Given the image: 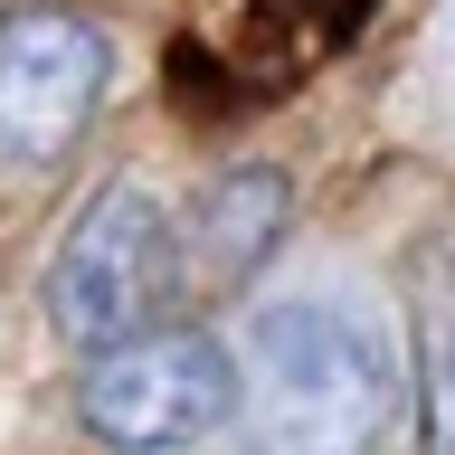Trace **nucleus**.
<instances>
[{
	"label": "nucleus",
	"instance_id": "obj_1",
	"mask_svg": "<svg viewBox=\"0 0 455 455\" xmlns=\"http://www.w3.org/2000/svg\"><path fill=\"white\" fill-rule=\"evenodd\" d=\"M408 408V361L389 323L351 294H284L237 351V436L247 455H389Z\"/></svg>",
	"mask_w": 455,
	"mask_h": 455
},
{
	"label": "nucleus",
	"instance_id": "obj_2",
	"mask_svg": "<svg viewBox=\"0 0 455 455\" xmlns=\"http://www.w3.org/2000/svg\"><path fill=\"white\" fill-rule=\"evenodd\" d=\"M237 418V351L199 323H142V332L85 351L76 427L114 455H180Z\"/></svg>",
	"mask_w": 455,
	"mask_h": 455
},
{
	"label": "nucleus",
	"instance_id": "obj_3",
	"mask_svg": "<svg viewBox=\"0 0 455 455\" xmlns=\"http://www.w3.org/2000/svg\"><path fill=\"white\" fill-rule=\"evenodd\" d=\"M171 284H180V228H171L162 190L152 180H105L76 209V228L57 237L38 304H48V332L67 351H105V341L142 332L171 304Z\"/></svg>",
	"mask_w": 455,
	"mask_h": 455
},
{
	"label": "nucleus",
	"instance_id": "obj_4",
	"mask_svg": "<svg viewBox=\"0 0 455 455\" xmlns=\"http://www.w3.org/2000/svg\"><path fill=\"white\" fill-rule=\"evenodd\" d=\"M114 95V38L67 0L0 10V162L48 171L67 162Z\"/></svg>",
	"mask_w": 455,
	"mask_h": 455
},
{
	"label": "nucleus",
	"instance_id": "obj_5",
	"mask_svg": "<svg viewBox=\"0 0 455 455\" xmlns=\"http://www.w3.org/2000/svg\"><path fill=\"white\" fill-rule=\"evenodd\" d=\"M284 219H294L284 171L237 162L228 180H209V199H199V266H209V275H256V266L284 247Z\"/></svg>",
	"mask_w": 455,
	"mask_h": 455
},
{
	"label": "nucleus",
	"instance_id": "obj_6",
	"mask_svg": "<svg viewBox=\"0 0 455 455\" xmlns=\"http://www.w3.org/2000/svg\"><path fill=\"white\" fill-rule=\"evenodd\" d=\"M408 408L427 455H455V228L418 266V351H408Z\"/></svg>",
	"mask_w": 455,
	"mask_h": 455
}]
</instances>
